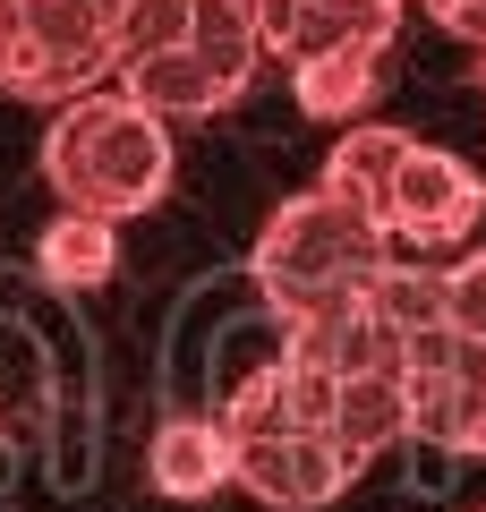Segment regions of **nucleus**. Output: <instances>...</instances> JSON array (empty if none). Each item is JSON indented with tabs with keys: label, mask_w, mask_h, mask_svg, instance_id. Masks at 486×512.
I'll return each mask as SVG.
<instances>
[{
	"label": "nucleus",
	"mask_w": 486,
	"mask_h": 512,
	"mask_svg": "<svg viewBox=\"0 0 486 512\" xmlns=\"http://www.w3.org/2000/svg\"><path fill=\"white\" fill-rule=\"evenodd\" d=\"M384 86V43H342V52H316V60H290V103L307 120H367Z\"/></svg>",
	"instance_id": "1a4fd4ad"
},
{
	"label": "nucleus",
	"mask_w": 486,
	"mask_h": 512,
	"mask_svg": "<svg viewBox=\"0 0 486 512\" xmlns=\"http://www.w3.org/2000/svg\"><path fill=\"white\" fill-rule=\"evenodd\" d=\"M478 512H486V504H478Z\"/></svg>",
	"instance_id": "2eb2a0df"
},
{
	"label": "nucleus",
	"mask_w": 486,
	"mask_h": 512,
	"mask_svg": "<svg viewBox=\"0 0 486 512\" xmlns=\"http://www.w3.org/2000/svg\"><path fill=\"white\" fill-rule=\"evenodd\" d=\"M478 86H486V52H478Z\"/></svg>",
	"instance_id": "4468645a"
},
{
	"label": "nucleus",
	"mask_w": 486,
	"mask_h": 512,
	"mask_svg": "<svg viewBox=\"0 0 486 512\" xmlns=\"http://www.w3.org/2000/svg\"><path fill=\"white\" fill-rule=\"evenodd\" d=\"M401 9L410 0H256V26H265V52L282 60H316V52H342V43L393 52Z\"/></svg>",
	"instance_id": "6e6552de"
},
{
	"label": "nucleus",
	"mask_w": 486,
	"mask_h": 512,
	"mask_svg": "<svg viewBox=\"0 0 486 512\" xmlns=\"http://www.w3.org/2000/svg\"><path fill=\"white\" fill-rule=\"evenodd\" d=\"M384 265H393V239L350 197H333L324 180L299 188L290 205H273V222L256 231V256H248V274H256V291H265V308H273L282 333L350 308Z\"/></svg>",
	"instance_id": "39448f33"
},
{
	"label": "nucleus",
	"mask_w": 486,
	"mask_h": 512,
	"mask_svg": "<svg viewBox=\"0 0 486 512\" xmlns=\"http://www.w3.org/2000/svg\"><path fill=\"white\" fill-rule=\"evenodd\" d=\"M128 0H0V94L77 103L111 77Z\"/></svg>",
	"instance_id": "0eeeda50"
},
{
	"label": "nucleus",
	"mask_w": 486,
	"mask_h": 512,
	"mask_svg": "<svg viewBox=\"0 0 486 512\" xmlns=\"http://www.w3.org/2000/svg\"><path fill=\"white\" fill-rule=\"evenodd\" d=\"M222 444H231V487H248L273 512H324L350 487V453L333 436V393L307 359L273 350L265 367L231 384L222 402Z\"/></svg>",
	"instance_id": "f03ea898"
},
{
	"label": "nucleus",
	"mask_w": 486,
	"mask_h": 512,
	"mask_svg": "<svg viewBox=\"0 0 486 512\" xmlns=\"http://www.w3.org/2000/svg\"><path fill=\"white\" fill-rule=\"evenodd\" d=\"M435 316H444L452 333H469V342H486V248L435 265Z\"/></svg>",
	"instance_id": "f8f14e48"
},
{
	"label": "nucleus",
	"mask_w": 486,
	"mask_h": 512,
	"mask_svg": "<svg viewBox=\"0 0 486 512\" xmlns=\"http://www.w3.org/2000/svg\"><path fill=\"white\" fill-rule=\"evenodd\" d=\"M384 299L401 316V393H410V436L435 453L486 461V342L452 333L435 316V265H384Z\"/></svg>",
	"instance_id": "423d86ee"
},
{
	"label": "nucleus",
	"mask_w": 486,
	"mask_h": 512,
	"mask_svg": "<svg viewBox=\"0 0 486 512\" xmlns=\"http://www.w3.org/2000/svg\"><path fill=\"white\" fill-rule=\"evenodd\" d=\"M324 188L350 197L393 248L410 256H452L486 222V180L452 146H427L393 120H350L324 154Z\"/></svg>",
	"instance_id": "7ed1b4c3"
},
{
	"label": "nucleus",
	"mask_w": 486,
	"mask_h": 512,
	"mask_svg": "<svg viewBox=\"0 0 486 512\" xmlns=\"http://www.w3.org/2000/svg\"><path fill=\"white\" fill-rule=\"evenodd\" d=\"M111 231H120V222L60 205V214L43 222V239H35V274L52 282V291H94V282H111V265H120V239Z\"/></svg>",
	"instance_id": "9b49d317"
},
{
	"label": "nucleus",
	"mask_w": 486,
	"mask_h": 512,
	"mask_svg": "<svg viewBox=\"0 0 486 512\" xmlns=\"http://www.w3.org/2000/svg\"><path fill=\"white\" fill-rule=\"evenodd\" d=\"M145 478H154L171 504H205L214 487H231V444L222 419H162L145 444Z\"/></svg>",
	"instance_id": "9d476101"
},
{
	"label": "nucleus",
	"mask_w": 486,
	"mask_h": 512,
	"mask_svg": "<svg viewBox=\"0 0 486 512\" xmlns=\"http://www.w3.org/2000/svg\"><path fill=\"white\" fill-rule=\"evenodd\" d=\"M43 188L103 222L154 214L171 197V120H154L120 86H94L77 103H60V120L43 128Z\"/></svg>",
	"instance_id": "20e7f679"
},
{
	"label": "nucleus",
	"mask_w": 486,
	"mask_h": 512,
	"mask_svg": "<svg viewBox=\"0 0 486 512\" xmlns=\"http://www.w3.org/2000/svg\"><path fill=\"white\" fill-rule=\"evenodd\" d=\"M265 26L256 0H128L111 77L154 120H222L256 86Z\"/></svg>",
	"instance_id": "f257e3e1"
},
{
	"label": "nucleus",
	"mask_w": 486,
	"mask_h": 512,
	"mask_svg": "<svg viewBox=\"0 0 486 512\" xmlns=\"http://www.w3.org/2000/svg\"><path fill=\"white\" fill-rule=\"evenodd\" d=\"M418 9H427L444 35H461V43H478V52H486V0H418Z\"/></svg>",
	"instance_id": "ddd939ff"
}]
</instances>
